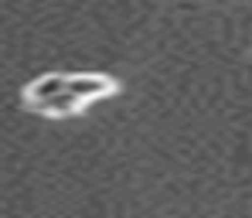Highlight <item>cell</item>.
<instances>
[{"mask_svg": "<svg viewBox=\"0 0 252 218\" xmlns=\"http://www.w3.org/2000/svg\"><path fill=\"white\" fill-rule=\"evenodd\" d=\"M65 89L85 106V102H95V99L109 95V92H113V82H109L106 75H68V86Z\"/></svg>", "mask_w": 252, "mask_h": 218, "instance_id": "6da1fadb", "label": "cell"}, {"mask_svg": "<svg viewBox=\"0 0 252 218\" xmlns=\"http://www.w3.org/2000/svg\"><path fill=\"white\" fill-rule=\"evenodd\" d=\"M65 86H68V75H41L38 82H31V89H28L24 95H28L31 106H38V102H44V99L65 92Z\"/></svg>", "mask_w": 252, "mask_h": 218, "instance_id": "7a4b0ae2", "label": "cell"}, {"mask_svg": "<svg viewBox=\"0 0 252 218\" xmlns=\"http://www.w3.org/2000/svg\"><path fill=\"white\" fill-rule=\"evenodd\" d=\"M38 113H44V116H72V113H79L82 109V102L65 89V92H58V95H51V99H44V102H38L34 106Z\"/></svg>", "mask_w": 252, "mask_h": 218, "instance_id": "3957f363", "label": "cell"}]
</instances>
